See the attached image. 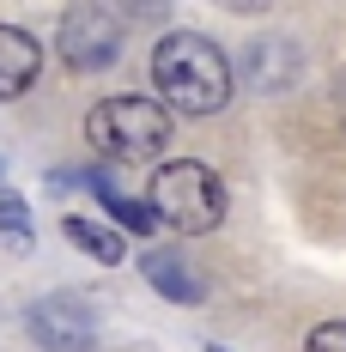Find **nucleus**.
I'll list each match as a JSON object with an SVG mask.
<instances>
[{
    "mask_svg": "<svg viewBox=\"0 0 346 352\" xmlns=\"http://www.w3.org/2000/svg\"><path fill=\"white\" fill-rule=\"evenodd\" d=\"M152 85L158 104L182 109V116H219L231 104V61L219 55V43L195 31H171L152 49Z\"/></svg>",
    "mask_w": 346,
    "mask_h": 352,
    "instance_id": "1",
    "label": "nucleus"
},
{
    "mask_svg": "<svg viewBox=\"0 0 346 352\" xmlns=\"http://www.w3.org/2000/svg\"><path fill=\"white\" fill-rule=\"evenodd\" d=\"M85 134H91V146H98L104 158H128V164H140V158H158V152L171 146V109L152 104V98L122 91V98L91 104Z\"/></svg>",
    "mask_w": 346,
    "mask_h": 352,
    "instance_id": "2",
    "label": "nucleus"
},
{
    "mask_svg": "<svg viewBox=\"0 0 346 352\" xmlns=\"http://www.w3.org/2000/svg\"><path fill=\"white\" fill-rule=\"evenodd\" d=\"M152 212H158V225H171L182 237H201L225 219V182L213 176V164L176 158L152 176Z\"/></svg>",
    "mask_w": 346,
    "mask_h": 352,
    "instance_id": "3",
    "label": "nucleus"
},
{
    "mask_svg": "<svg viewBox=\"0 0 346 352\" xmlns=\"http://www.w3.org/2000/svg\"><path fill=\"white\" fill-rule=\"evenodd\" d=\"M55 43H61V61L67 67L104 73L122 55V25H116V12H104V6H73L67 19H61V31H55Z\"/></svg>",
    "mask_w": 346,
    "mask_h": 352,
    "instance_id": "4",
    "label": "nucleus"
},
{
    "mask_svg": "<svg viewBox=\"0 0 346 352\" xmlns=\"http://www.w3.org/2000/svg\"><path fill=\"white\" fill-rule=\"evenodd\" d=\"M25 322L49 352H91V310L79 298H36Z\"/></svg>",
    "mask_w": 346,
    "mask_h": 352,
    "instance_id": "5",
    "label": "nucleus"
},
{
    "mask_svg": "<svg viewBox=\"0 0 346 352\" xmlns=\"http://www.w3.org/2000/svg\"><path fill=\"white\" fill-rule=\"evenodd\" d=\"M43 73V43L19 25H0V98H25Z\"/></svg>",
    "mask_w": 346,
    "mask_h": 352,
    "instance_id": "6",
    "label": "nucleus"
},
{
    "mask_svg": "<svg viewBox=\"0 0 346 352\" xmlns=\"http://www.w3.org/2000/svg\"><path fill=\"white\" fill-rule=\"evenodd\" d=\"M243 73H249V85L279 91V85H292V79H298V49H292L285 36H255V43H249V55H243Z\"/></svg>",
    "mask_w": 346,
    "mask_h": 352,
    "instance_id": "7",
    "label": "nucleus"
},
{
    "mask_svg": "<svg viewBox=\"0 0 346 352\" xmlns=\"http://www.w3.org/2000/svg\"><path fill=\"white\" fill-rule=\"evenodd\" d=\"M140 274H146V285H158V292L176 298V304H201L195 267H188L182 255H171V249H146V255H140Z\"/></svg>",
    "mask_w": 346,
    "mask_h": 352,
    "instance_id": "8",
    "label": "nucleus"
},
{
    "mask_svg": "<svg viewBox=\"0 0 346 352\" xmlns=\"http://www.w3.org/2000/svg\"><path fill=\"white\" fill-rule=\"evenodd\" d=\"M61 231H67L73 243L85 249L91 261H104V267H116L122 255H128V243H122V231H109V225H98V219H85V212H73V219H61Z\"/></svg>",
    "mask_w": 346,
    "mask_h": 352,
    "instance_id": "9",
    "label": "nucleus"
},
{
    "mask_svg": "<svg viewBox=\"0 0 346 352\" xmlns=\"http://www.w3.org/2000/svg\"><path fill=\"white\" fill-rule=\"evenodd\" d=\"M98 195H104L109 219H116L122 231H158V212H152V201H128V195H116V188H104V182H98Z\"/></svg>",
    "mask_w": 346,
    "mask_h": 352,
    "instance_id": "10",
    "label": "nucleus"
},
{
    "mask_svg": "<svg viewBox=\"0 0 346 352\" xmlns=\"http://www.w3.org/2000/svg\"><path fill=\"white\" fill-rule=\"evenodd\" d=\"M0 249H31V212L19 195H0Z\"/></svg>",
    "mask_w": 346,
    "mask_h": 352,
    "instance_id": "11",
    "label": "nucleus"
},
{
    "mask_svg": "<svg viewBox=\"0 0 346 352\" xmlns=\"http://www.w3.org/2000/svg\"><path fill=\"white\" fill-rule=\"evenodd\" d=\"M304 352H346V322H322L310 328V346Z\"/></svg>",
    "mask_w": 346,
    "mask_h": 352,
    "instance_id": "12",
    "label": "nucleus"
},
{
    "mask_svg": "<svg viewBox=\"0 0 346 352\" xmlns=\"http://www.w3.org/2000/svg\"><path fill=\"white\" fill-rule=\"evenodd\" d=\"M213 6H225V12H268L274 0H213Z\"/></svg>",
    "mask_w": 346,
    "mask_h": 352,
    "instance_id": "13",
    "label": "nucleus"
},
{
    "mask_svg": "<svg viewBox=\"0 0 346 352\" xmlns=\"http://www.w3.org/2000/svg\"><path fill=\"white\" fill-rule=\"evenodd\" d=\"M213 352H225V346H213Z\"/></svg>",
    "mask_w": 346,
    "mask_h": 352,
    "instance_id": "14",
    "label": "nucleus"
}]
</instances>
